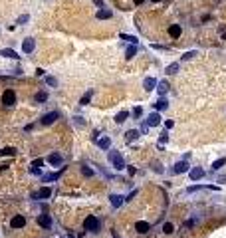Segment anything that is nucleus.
<instances>
[{
  "mask_svg": "<svg viewBox=\"0 0 226 238\" xmlns=\"http://www.w3.org/2000/svg\"><path fill=\"white\" fill-rule=\"evenodd\" d=\"M173 125H174V123H173V121H171V119H167V121H165V127H167V129H171V127H173Z\"/></svg>",
  "mask_w": 226,
  "mask_h": 238,
  "instance_id": "49530a36",
  "label": "nucleus"
},
{
  "mask_svg": "<svg viewBox=\"0 0 226 238\" xmlns=\"http://www.w3.org/2000/svg\"><path fill=\"white\" fill-rule=\"evenodd\" d=\"M139 135H141V131H139V129H129L127 133H125V141H127V143H133L137 137H139Z\"/></svg>",
  "mask_w": 226,
  "mask_h": 238,
  "instance_id": "2eb2a0df",
  "label": "nucleus"
},
{
  "mask_svg": "<svg viewBox=\"0 0 226 238\" xmlns=\"http://www.w3.org/2000/svg\"><path fill=\"white\" fill-rule=\"evenodd\" d=\"M123 196H119V195H109V202H111V206L113 208H119V206L123 205Z\"/></svg>",
  "mask_w": 226,
  "mask_h": 238,
  "instance_id": "dca6fc26",
  "label": "nucleus"
},
{
  "mask_svg": "<svg viewBox=\"0 0 226 238\" xmlns=\"http://www.w3.org/2000/svg\"><path fill=\"white\" fill-rule=\"evenodd\" d=\"M28 20H30V16H28V14H22V16L18 18V24H24V22H28Z\"/></svg>",
  "mask_w": 226,
  "mask_h": 238,
  "instance_id": "58836bf2",
  "label": "nucleus"
},
{
  "mask_svg": "<svg viewBox=\"0 0 226 238\" xmlns=\"http://www.w3.org/2000/svg\"><path fill=\"white\" fill-rule=\"evenodd\" d=\"M119 38H121V40H127L131 46H137V38H135V36H129V34H121Z\"/></svg>",
  "mask_w": 226,
  "mask_h": 238,
  "instance_id": "c85d7f7f",
  "label": "nucleus"
},
{
  "mask_svg": "<svg viewBox=\"0 0 226 238\" xmlns=\"http://www.w3.org/2000/svg\"><path fill=\"white\" fill-rule=\"evenodd\" d=\"M194 56H196V50H190V52H184L183 56H180V60H183V62L184 60H193Z\"/></svg>",
  "mask_w": 226,
  "mask_h": 238,
  "instance_id": "2f4dec72",
  "label": "nucleus"
},
{
  "mask_svg": "<svg viewBox=\"0 0 226 238\" xmlns=\"http://www.w3.org/2000/svg\"><path fill=\"white\" fill-rule=\"evenodd\" d=\"M74 121H75V123H77V125H80V127H83V119H81V117H74Z\"/></svg>",
  "mask_w": 226,
  "mask_h": 238,
  "instance_id": "37998d69",
  "label": "nucleus"
},
{
  "mask_svg": "<svg viewBox=\"0 0 226 238\" xmlns=\"http://www.w3.org/2000/svg\"><path fill=\"white\" fill-rule=\"evenodd\" d=\"M34 101H36V103H44V101H48V93H46V91H38V93L34 95Z\"/></svg>",
  "mask_w": 226,
  "mask_h": 238,
  "instance_id": "4be33fe9",
  "label": "nucleus"
},
{
  "mask_svg": "<svg viewBox=\"0 0 226 238\" xmlns=\"http://www.w3.org/2000/svg\"><path fill=\"white\" fill-rule=\"evenodd\" d=\"M135 230H137L139 234H147V232L151 230V224H149V222H145V220H139V222L135 224Z\"/></svg>",
  "mask_w": 226,
  "mask_h": 238,
  "instance_id": "9b49d317",
  "label": "nucleus"
},
{
  "mask_svg": "<svg viewBox=\"0 0 226 238\" xmlns=\"http://www.w3.org/2000/svg\"><path fill=\"white\" fill-rule=\"evenodd\" d=\"M179 67H180V64H179V62L171 64V66H167V74H171V76H173V74H177V71H179Z\"/></svg>",
  "mask_w": 226,
  "mask_h": 238,
  "instance_id": "cd10ccee",
  "label": "nucleus"
},
{
  "mask_svg": "<svg viewBox=\"0 0 226 238\" xmlns=\"http://www.w3.org/2000/svg\"><path fill=\"white\" fill-rule=\"evenodd\" d=\"M91 2H93L95 6H97V8H105V4H103V0H91Z\"/></svg>",
  "mask_w": 226,
  "mask_h": 238,
  "instance_id": "a19ab883",
  "label": "nucleus"
},
{
  "mask_svg": "<svg viewBox=\"0 0 226 238\" xmlns=\"http://www.w3.org/2000/svg\"><path fill=\"white\" fill-rule=\"evenodd\" d=\"M95 16H97L99 20H107V18H111V16H113V12H111L109 8H99Z\"/></svg>",
  "mask_w": 226,
  "mask_h": 238,
  "instance_id": "a211bd4d",
  "label": "nucleus"
},
{
  "mask_svg": "<svg viewBox=\"0 0 226 238\" xmlns=\"http://www.w3.org/2000/svg\"><path fill=\"white\" fill-rule=\"evenodd\" d=\"M81 173H83L85 177H91V175H93V171H91V169H87V167H83V169H81Z\"/></svg>",
  "mask_w": 226,
  "mask_h": 238,
  "instance_id": "ea45409f",
  "label": "nucleus"
},
{
  "mask_svg": "<svg viewBox=\"0 0 226 238\" xmlns=\"http://www.w3.org/2000/svg\"><path fill=\"white\" fill-rule=\"evenodd\" d=\"M50 196H52V189H50V186H42V189L38 190V199L46 200V199H50Z\"/></svg>",
  "mask_w": 226,
  "mask_h": 238,
  "instance_id": "6ab92c4d",
  "label": "nucleus"
},
{
  "mask_svg": "<svg viewBox=\"0 0 226 238\" xmlns=\"http://www.w3.org/2000/svg\"><path fill=\"white\" fill-rule=\"evenodd\" d=\"M0 56L2 58H12V60H18V54L14 52V50H10V48H4V50H0Z\"/></svg>",
  "mask_w": 226,
  "mask_h": 238,
  "instance_id": "aec40b11",
  "label": "nucleus"
},
{
  "mask_svg": "<svg viewBox=\"0 0 226 238\" xmlns=\"http://www.w3.org/2000/svg\"><path fill=\"white\" fill-rule=\"evenodd\" d=\"M60 117V113L58 111H50V113H46V115H42V119H40V123L42 125H52L56 119Z\"/></svg>",
  "mask_w": 226,
  "mask_h": 238,
  "instance_id": "20e7f679",
  "label": "nucleus"
},
{
  "mask_svg": "<svg viewBox=\"0 0 226 238\" xmlns=\"http://www.w3.org/2000/svg\"><path fill=\"white\" fill-rule=\"evenodd\" d=\"M224 165H226V157H220L218 161L212 163V171H218V169H222Z\"/></svg>",
  "mask_w": 226,
  "mask_h": 238,
  "instance_id": "a878e982",
  "label": "nucleus"
},
{
  "mask_svg": "<svg viewBox=\"0 0 226 238\" xmlns=\"http://www.w3.org/2000/svg\"><path fill=\"white\" fill-rule=\"evenodd\" d=\"M167 141H169V133H163V135L159 137V147H163Z\"/></svg>",
  "mask_w": 226,
  "mask_h": 238,
  "instance_id": "c9c22d12",
  "label": "nucleus"
},
{
  "mask_svg": "<svg viewBox=\"0 0 226 238\" xmlns=\"http://www.w3.org/2000/svg\"><path fill=\"white\" fill-rule=\"evenodd\" d=\"M0 81H10V77H6V76H0Z\"/></svg>",
  "mask_w": 226,
  "mask_h": 238,
  "instance_id": "8fccbe9b",
  "label": "nucleus"
},
{
  "mask_svg": "<svg viewBox=\"0 0 226 238\" xmlns=\"http://www.w3.org/2000/svg\"><path fill=\"white\" fill-rule=\"evenodd\" d=\"M95 143H97L99 149H105V151H107V149L111 147V137H107V135H105V137H99Z\"/></svg>",
  "mask_w": 226,
  "mask_h": 238,
  "instance_id": "f8f14e48",
  "label": "nucleus"
},
{
  "mask_svg": "<svg viewBox=\"0 0 226 238\" xmlns=\"http://www.w3.org/2000/svg\"><path fill=\"white\" fill-rule=\"evenodd\" d=\"M91 95H93V91H85V93L83 95H81V99H80V105H87V103H89V99H91Z\"/></svg>",
  "mask_w": 226,
  "mask_h": 238,
  "instance_id": "393cba45",
  "label": "nucleus"
},
{
  "mask_svg": "<svg viewBox=\"0 0 226 238\" xmlns=\"http://www.w3.org/2000/svg\"><path fill=\"white\" fill-rule=\"evenodd\" d=\"M2 103H4L6 107H12V105L16 103V91L14 89H6L4 93H2Z\"/></svg>",
  "mask_w": 226,
  "mask_h": 238,
  "instance_id": "7ed1b4c3",
  "label": "nucleus"
},
{
  "mask_svg": "<svg viewBox=\"0 0 226 238\" xmlns=\"http://www.w3.org/2000/svg\"><path fill=\"white\" fill-rule=\"evenodd\" d=\"M64 171H66V167H61V169H60V171H58V173H50V175H42V181H44V183H48V181H56V179H58V177H60V175H61V173H64Z\"/></svg>",
  "mask_w": 226,
  "mask_h": 238,
  "instance_id": "f3484780",
  "label": "nucleus"
},
{
  "mask_svg": "<svg viewBox=\"0 0 226 238\" xmlns=\"http://www.w3.org/2000/svg\"><path fill=\"white\" fill-rule=\"evenodd\" d=\"M159 123H161V115L157 113V111H155V113H151L149 117H147V125H149V127H157Z\"/></svg>",
  "mask_w": 226,
  "mask_h": 238,
  "instance_id": "ddd939ff",
  "label": "nucleus"
},
{
  "mask_svg": "<svg viewBox=\"0 0 226 238\" xmlns=\"http://www.w3.org/2000/svg\"><path fill=\"white\" fill-rule=\"evenodd\" d=\"M67 238H74V234H70V236H67Z\"/></svg>",
  "mask_w": 226,
  "mask_h": 238,
  "instance_id": "3c124183",
  "label": "nucleus"
},
{
  "mask_svg": "<svg viewBox=\"0 0 226 238\" xmlns=\"http://www.w3.org/2000/svg\"><path fill=\"white\" fill-rule=\"evenodd\" d=\"M200 189H208V186H202V185H194V186H188V189H187V193H196V190H200Z\"/></svg>",
  "mask_w": 226,
  "mask_h": 238,
  "instance_id": "f704fd0d",
  "label": "nucleus"
},
{
  "mask_svg": "<svg viewBox=\"0 0 226 238\" xmlns=\"http://www.w3.org/2000/svg\"><path fill=\"white\" fill-rule=\"evenodd\" d=\"M153 2H161V0H153Z\"/></svg>",
  "mask_w": 226,
  "mask_h": 238,
  "instance_id": "603ef678",
  "label": "nucleus"
},
{
  "mask_svg": "<svg viewBox=\"0 0 226 238\" xmlns=\"http://www.w3.org/2000/svg\"><path fill=\"white\" fill-rule=\"evenodd\" d=\"M187 171H190V167H188V163L183 159V161H179L177 165L173 167V171H171V173H174V175H180V173H187Z\"/></svg>",
  "mask_w": 226,
  "mask_h": 238,
  "instance_id": "39448f33",
  "label": "nucleus"
},
{
  "mask_svg": "<svg viewBox=\"0 0 226 238\" xmlns=\"http://www.w3.org/2000/svg\"><path fill=\"white\" fill-rule=\"evenodd\" d=\"M46 83H48V86H52V87H58V80L54 76H46Z\"/></svg>",
  "mask_w": 226,
  "mask_h": 238,
  "instance_id": "473e14b6",
  "label": "nucleus"
},
{
  "mask_svg": "<svg viewBox=\"0 0 226 238\" xmlns=\"http://www.w3.org/2000/svg\"><path fill=\"white\" fill-rule=\"evenodd\" d=\"M30 173H32V175H42V171L36 169V167H30Z\"/></svg>",
  "mask_w": 226,
  "mask_h": 238,
  "instance_id": "79ce46f5",
  "label": "nucleus"
},
{
  "mask_svg": "<svg viewBox=\"0 0 226 238\" xmlns=\"http://www.w3.org/2000/svg\"><path fill=\"white\" fill-rule=\"evenodd\" d=\"M155 171H157V173H163V167H161V163H155Z\"/></svg>",
  "mask_w": 226,
  "mask_h": 238,
  "instance_id": "a18cd8bd",
  "label": "nucleus"
},
{
  "mask_svg": "<svg viewBox=\"0 0 226 238\" xmlns=\"http://www.w3.org/2000/svg\"><path fill=\"white\" fill-rule=\"evenodd\" d=\"M48 163H50V165H54V167H58V165H61V163H64V157H61L60 153H52V155L48 157Z\"/></svg>",
  "mask_w": 226,
  "mask_h": 238,
  "instance_id": "4468645a",
  "label": "nucleus"
},
{
  "mask_svg": "<svg viewBox=\"0 0 226 238\" xmlns=\"http://www.w3.org/2000/svg\"><path fill=\"white\" fill-rule=\"evenodd\" d=\"M34 48H36V42H34V38H26L22 42V52L24 54H32Z\"/></svg>",
  "mask_w": 226,
  "mask_h": 238,
  "instance_id": "6e6552de",
  "label": "nucleus"
},
{
  "mask_svg": "<svg viewBox=\"0 0 226 238\" xmlns=\"http://www.w3.org/2000/svg\"><path fill=\"white\" fill-rule=\"evenodd\" d=\"M135 195H137V190H131V195H129V196H127V199H125V200H131V199H133V196H135Z\"/></svg>",
  "mask_w": 226,
  "mask_h": 238,
  "instance_id": "09e8293b",
  "label": "nucleus"
},
{
  "mask_svg": "<svg viewBox=\"0 0 226 238\" xmlns=\"http://www.w3.org/2000/svg\"><path fill=\"white\" fill-rule=\"evenodd\" d=\"M157 91H159V95H165L167 91H169V83H167V81H159V86H157Z\"/></svg>",
  "mask_w": 226,
  "mask_h": 238,
  "instance_id": "b1692460",
  "label": "nucleus"
},
{
  "mask_svg": "<svg viewBox=\"0 0 226 238\" xmlns=\"http://www.w3.org/2000/svg\"><path fill=\"white\" fill-rule=\"evenodd\" d=\"M83 228L85 230H89V232H99V228H101V224H99V218L97 216H93V214H89L87 218L83 220Z\"/></svg>",
  "mask_w": 226,
  "mask_h": 238,
  "instance_id": "f03ea898",
  "label": "nucleus"
},
{
  "mask_svg": "<svg viewBox=\"0 0 226 238\" xmlns=\"http://www.w3.org/2000/svg\"><path fill=\"white\" fill-rule=\"evenodd\" d=\"M0 155H2V149H0Z\"/></svg>",
  "mask_w": 226,
  "mask_h": 238,
  "instance_id": "864d4df0",
  "label": "nucleus"
},
{
  "mask_svg": "<svg viewBox=\"0 0 226 238\" xmlns=\"http://www.w3.org/2000/svg\"><path fill=\"white\" fill-rule=\"evenodd\" d=\"M141 115H143V109H141V107H139V105H137V107H135V109H133V117H141Z\"/></svg>",
  "mask_w": 226,
  "mask_h": 238,
  "instance_id": "4c0bfd02",
  "label": "nucleus"
},
{
  "mask_svg": "<svg viewBox=\"0 0 226 238\" xmlns=\"http://www.w3.org/2000/svg\"><path fill=\"white\" fill-rule=\"evenodd\" d=\"M135 54H137V46H129L127 50H125V58H127V60H131Z\"/></svg>",
  "mask_w": 226,
  "mask_h": 238,
  "instance_id": "c756f323",
  "label": "nucleus"
},
{
  "mask_svg": "<svg viewBox=\"0 0 226 238\" xmlns=\"http://www.w3.org/2000/svg\"><path fill=\"white\" fill-rule=\"evenodd\" d=\"M163 232H165V234H173L174 232L173 222H165V224H163Z\"/></svg>",
  "mask_w": 226,
  "mask_h": 238,
  "instance_id": "7c9ffc66",
  "label": "nucleus"
},
{
  "mask_svg": "<svg viewBox=\"0 0 226 238\" xmlns=\"http://www.w3.org/2000/svg\"><path fill=\"white\" fill-rule=\"evenodd\" d=\"M38 224H40L42 228H50V226H52V216H50V214H42V216H38Z\"/></svg>",
  "mask_w": 226,
  "mask_h": 238,
  "instance_id": "9d476101",
  "label": "nucleus"
},
{
  "mask_svg": "<svg viewBox=\"0 0 226 238\" xmlns=\"http://www.w3.org/2000/svg\"><path fill=\"white\" fill-rule=\"evenodd\" d=\"M167 107H169V101H167L165 97H161V99L155 103V109L157 111H163V109H167Z\"/></svg>",
  "mask_w": 226,
  "mask_h": 238,
  "instance_id": "5701e85b",
  "label": "nucleus"
},
{
  "mask_svg": "<svg viewBox=\"0 0 226 238\" xmlns=\"http://www.w3.org/2000/svg\"><path fill=\"white\" fill-rule=\"evenodd\" d=\"M10 226H12V228H24V226H26V216L16 214L14 218L10 220Z\"/></svg>",
  "mask_w": 226,
  "mask_h": 238,
  "instance_id": "0eeeda50",
  "label": "nucleus"
},
{
  "mask_svg": "<svg viewBox=\"0 0 226 238\" xmlns=\"http://www.w3.org/2000/svg\"><path fill=\"white\" fill-rule=\"evenodd\" d=\"M169 34L173 38H179L180 34H183V28H180L179 24H173V26H169Z\"/></svg>",
  "mask_w": 226,
  "mask_h": 238,
  "instance_id": "412c9836",
  "label": "nucleus"
},
{
  "mask_svg": "<svg viewBox=\"0 0 226 238\" xmlns=\"http://www.w3.org/2000/svg\"><path fill=\"white\" fill-rule=\"evenodd\" d=\"M2 155H10L12 157V155H16V149L14 147H4L2 149Z\"/></svg>",
  "mask_w": 226,
  "mask_h": 238,
  "instance_id": "72a5a7b5",
  "label": "nucleus"
},
{
  "mask_svg": "<svg viewBox=\"0 0 226 238\" xmlns=\"http://www.w3.org/2000/svg\"><path fill=\"white\" fill-rule=\"evenodd\" d=\"M36 76H46V71H44L42 67H40V70H36Z\"/></svg>",
  "mask_w": 226,
  "mask_h": 238,
  "instance_id": "de8ad7c7",
  "label": "nucleus"
},
{
  "mask_svg": "<svg viewBox=\"0 0 226 238\" xmlns=\"http://www.w3.org/2000/svg\"><path fill=\"white\" fill-rule=\"evenodd\" d=\"M157 86H159V81H157L155 77H145V80H143V87H145L147 91L157 89Z\"/></svg>",
  "mask_w": 226,
  "mask_h": 238,
  "instance_id": "1a4fd4ad",
  "label": "nucleus"
},
{
  "mask_svg": "<svg viewBox=\"0 0 226 238\" xmlns=\"http://www.w3.org/2000/svg\"><path fill=\"white\" fill-rule=\"evenodd\" d=\"M107 159H109V163L113 165V169H117V171H123L125 169V159L121 157V153L119 151H109V155H107Z\"/></svg>",
  "mask_w": 226,
  "mask_h": 238,
  "instance_id": "f257e3e1",
  "label": "nucleus"
},
{
  "mask_svg": "<svg viewBox=\"0 0 226 238\" xmlns=\"http://www.w3.org/2000/svg\"><path fill=\"white\" fill-rule=\"evenodd\" d=\"M127 117H129V111H119V113L115 115V123H123Z\"/></svg>",
  "mask_w": 226,
  "mask_h": 238,
  "instance_id": "bb28decb",
  "label": "nucleus"
},
{
  "mask_svg": "<svg viewBox=\"0 0 226 238\" xmlns=\"http://www.w3.org/2000/svg\"><path fill=\"white\" fill-rule=\"evenodd\" d=\"M127 173H129V177H133V175H135V167H129V169H127Z\"/></svg>",
  "mask_w": 226,
  "mask_h": 238,
  "instance_id": "c03bdc74",
  "label": "nucleus"
},
{
  "mask_svg": "<svg viewBox=\"0 0 226 238\" xmlns=\"http://www.w3.org/2000/svg\"><path fill=\"white\" fill-rule=\"evenodd\" d=\"M32 167H36V169L44 167V159H34V161H32Z\"/></svg>",
  "mask_w": 226,
  "mask_h": 238,
  "instance_id": "e433bc0d",
  "label": "nucleus"
},
{
  "mask_svg": "<svg viewBox=\"0 0 226 238\" xmlns=\"http://www.w3.org/2000/svg\"><path fill=\"white\" fill-rule=\"evenodd\" d=\"M202 177H204V171L200 167H193V169L188 171V179H190V181H200Z\"/></svg>",
  "mask_w": 226,
  "mask_h": 238,
  "instance_id": "423d86ee",
  "label": "nucleus"
}]
</instances>
